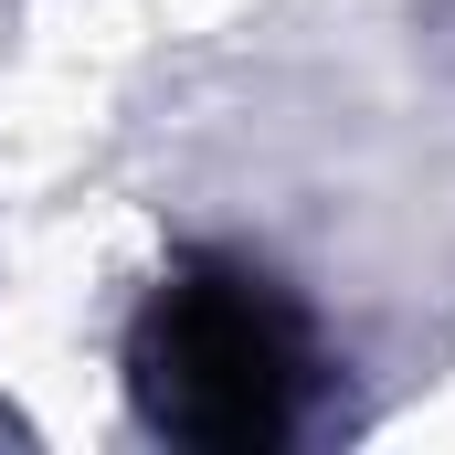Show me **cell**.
Listing matches in <instances>:
<instances>
[{
	"mask_svg": "<svg viewBox=\"0 0 455 455\" xmlns=\"http://www.w3.org/2000/svg\"><path fill=\"white\" fill-rule=\"evenodd\" d=\"M127 381L159 435L202 455H254L297 435V413L318 392V339H307V307L265 265L180 254L127 329Z\"/></svg>",
	"mask_w": 455,
	"mask_h": 455,
	"instance_id": "6da1fadb",
	"label": "cell"
}]
</instances>
